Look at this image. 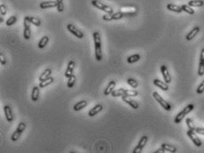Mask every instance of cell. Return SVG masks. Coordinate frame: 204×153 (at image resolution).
Wrapping results in <instances>:
<instances>
[{
  "mask_svg": "<svg viewBox=\"0 0 204 153\" xmlns=\"http://www.w3.org/2000/svg\"><path fill=\"white\" fill-rule=\"evenodd\" d=\"M195 133H199V134H201V135H204V128H202V127H196L195 128Z\"/></svg>",
  "mask_w": 204,
  "mask_h": 153,
  "instance_id": "b9f144b4",
  "label": "cell"
},
{
  "mask_svg": "<svg viewBox=\"0 0 204 153\" xmlns=\"http://www.w3.org/2000/svg\"><path fill=\"white\" fill-rule=\"evenodd\" d=\"M0 13H1V15L2 16H5L7 13V7L6 5L2 4L1 6H0Z\"/></svg>",
  "mask_w": 204,
  "mask_h": 153,
  "instance_id": "ab89813d",
  "label": "cell"
},
{
  "mask_svg": "<svg viewBox=\"0 0 204 153\" xmlns=\"http://www.w3.org/2000/svg\"><path fill=\"white\" fill-rule=\"evenodd\" d=\"M200 27H195V28H193L187 35H186V37H185V39L187 40V41H190V40H192L193 38H195L196 37V35L200 32Z\"/></svg>",
  "mask_w": 204,
  "mask_h": 153,
  "instance_id": "7402d4cb",
  "label": "cell"
},
{
  "mask_svg": "<svg viewBox=\"0 0 204 153\" xmlns=\"http://www.w3.org/2000/svg\"><path fill=\"white\" fill-rule=\"evenodd\" d=\"M127 84L129 85V86H131V87H132V88H137L138 86H139V83H138V81L136 80V79H134V78H127Z\"/></svg>",
  "mask_w": 204,
  "mask_h": 153,
  "instance_id": "836d02e7",
  "label": "cell"
},
{
  "mask_svg": "<svg viewBox=\"0 0 204 153\" xmlns=\"http://www.w3.org/2000/svg\"><path fill=\"white\" fill-rule=\"evenodd\" d=\"M24 20L28 21L30 24H33L37 27H39L41 25V20L37 18V17H33V16H25Z\"/></svg>",
  "mask_w": 204,
  "mask_h": 153,
  "instance_id": "44dd1931",
  "label": "cell"
},
{
  "mask_svg": "<svg viewBox=\"0 0 204 153\" xmlns=\"http://www.w3.org/2000/svg\"><path fill=\"white\" fill-rule=\"evenodd\" d=\"M91 5L94 7H96V8L101 10V11H103V12H105L107 14H113L114 13L113 8H111L110 7L105 5V4H103L102 2L98 1V0H91Z\"/></svg>",
  "mask_w": 204,
  "mask_h": 153,
  "instance_id": "3957f363",
  "label": "cell"
},
{
  "mask_svg": "<svg viewBox=\"0 0 204 153\" xmlns=\"http://www.w3.org/2000/svg\"><path fill=\"white\" fill-rule=\"evenodd\" d=\"M25 128H26V124H25L24 122H20L19 125H18V126H17V128H16V130L14 131V133H13V135H12V137H11L12 141H18L19 138L21 137L22 133L24 132Z\"/></svg>",
  "mask_w": 204,
  "mask_h": 153,
  "instance_id": "5b68a950",
  "label": "cell"
},
{
  "mask_svg": "<svg viewBox=\"0 0 204 153\" xmlns=\"http://www.w3.org/2000/svg\"><path fill=\"white\" fill-rule=\"evenodd\" d=\"M102 109H103V106L101 104H97L96 106H94L93 108H91L89 112H88V116L89 117H93L95 115H97L98 113H99Z\"/></svg>",
  "mask_w": 204,
  "mask_h": 153,
  "instance_id": "2e32d148",
  "label": "cell"
},
{
  "mask_svg": "<svg viewBox=\"0 0 204 153\" xmlns=\"http://www.w3.org/2000/svg\"><path fill=\"white\" fill-rule=\"evenodd\" d=\"M116 86V82L115 80H111V81L108 83V85L107 88L105 89V91H104V94H105V95H109V94H112V92L115 90Z\"/></svg>",
  "mask_w": 204,
  "mask_h": 153,
  "instance_id": "ffe728a7",
  "label": "cell"
},
{
  "mask_svg": "<svg viewBox=\"0 0 204 153\" xmlns=\"http://www.w3.org/2000/svg\"><path fill=\"white\" fill-rule=\"evenodd\" d=\"M186 134L187 136L191 139V141L193 142V144L197 147H200L202 145V142L200 141V139L196 135V133L194 131H191V130H188L186 132Z\"/></svg>",
  "mask_w": 204,
  "mask_h": 153,
  "instance_id": "ba28073f",
  "label": "cell"
},
{
  "mask_svg": "<svg viewBox=\"0 0 204 153\" xmlns=\"http://www.w3.org/2000/svg\"><path fill=\"white\" fill-rule=\"evenodd\" d=\"M23 27H24V30H23V38L26 39V40H29L30 38H31V28H30V23L24 20V23H23Z\"/></svg>",
  "mask_w": 204,
  "mask_h": 153,
  "instance_id": "30bf717a",
  "label": "cell"
},
{
  "mask_svg": "<svg viewBox=\"0 0 204 153\" xmlns=\"http://www.w3.org/2000/svg\"><path fill=\"white\" fill-rule=\"evenodd\" d=\"M53 81H54V78L51 76V77H49L48 78H46V79H45V80H43V81H40V83H39L38 86H39V87H41V88H45V87L50 86Z\"/></svg>",
  "mask_w": 204,
  "mask_h": 153,
  "instance_id": "d4e9b609",
  "label": "cell"
},
{
  "mask_svg": "<svg viewBox=\"0 0 204 153\" xmlns=\"http://www.w3.org/2000/svg\"><path fill=\"white\" fill-rule=\"evenodd\" d=\"M113 97H123L125 95V89L124 88H120L117 90H114L111 94Z\"/></svg>",
  "mask_w": 204,
  "mask_h": 153,
  "instance_id": "4316f807",
  "label": "cell"
},
{
  "mask_svg": "<svg viewBox=\"0 0 204 153\" xmlns=\"http://www.w3.org/2000/svg\"><path fill=\"white\" fill-rule=\"evenodd\" d=\"M75 63L74 61H70L68 64V67H67V70L65 71V77L66 78H69L70 76L73 75V72H74V69H75Z\"/></svg>",
  "mask_w": 204,
  "mask_h": 153,
  "instance_id": "9a60e30c",
  "label": "cell"
},
{
  "mask_svg": "<svg viewBox=\"0 0 204 153\" xmlns=\"http://www.w3.org/2000/svg\"><path fill=\"white\" fill-rule=\"evenodd\" d=\"M4 112H5L6 120L9 123L13 122L14 121V114H13V110H12V109H11V107L9 105H6L4 107Z\"/></svg>",
  "mask_w": 204,
  "mask_h": 153,
  "instance_id": "5bb4252c",
  "label": "cell"
},
{
  "mask_svg": "<svg viewBox=\"0 0 204 153\" xmlns=\"http://www.w3.org/2000/svg\"><path fill=\"white\" fill-rule=\"evenodd\" d=\"M87 104H88V102H87L85 100H83V101H81V102H79L75 103V104L74 105L73 109H74V110H75V111H79V110H81V109H84V108L87 106Z\"/></svg>",
  "mask_w": 204,
  "mask_h": 153,
  "instance_id": "cb8c5ba5",
  "label": "cell"
},
{
  "mask_svg": "<svg viewBox=\"0 0 204 153\" xmlns=\"http://www.w3.org/2000/svg\"><path fill=\"white\" fill-rule=\"evenodd\" d=\"M124 17H125L124 16V14L121 11V12H117V13H113V14H108V15H103V20L104 21H108V22H109V21H114V20H120V19H122V18H124Z\"/></svg>",
  "mask_w": 204,
  "mask_h": 153,
  "instance_id": "8992f818",
  "label": "cell"
},
{
  "mask_svg": "<svg viewBox=\"0 0 204 153\" xmlns=\"http://www.w3.org/2000/svg\"><path fill=\"white\" fill-rule=\"evenodd\" d=\"M48 42H49V38H48L47 36L43 37V38L39 40V42H38V47H39L40 49L45 48V47L46 46V45L48 44Z\"/></svg>",
  "mask_w": 204,
  "mask_h": 153,
  "instance_id": "83f0119b",
  "label": "cell"
},
{
  "mask_svg": "<svg viewBox=\"0 0 204 153\" xmlns=\"http://www.w3.org/2000/svg\"><path fill=\"white\" fill-rule=\"evenodd\" d=\"M153 97L155 99V101H156L166 111H170V110L171 109V105H170L168 102H166L157 92H154V93H153Z\"/></svg>",
  "mask_w": 204,
  "mask_h": 153,
  "instance_id": "277c9868",
  "label": "cell"
},
{
  "mask_svg": "<svg viewBox=\"0 0 204 153\" xmlns=\"http://www.w3.org/2000/svg\"><path fill=\"white\" fill-rule=\"evenodd\" d=\"M39 7H40L41 9L57 7V2L56 1H45V2H41Z\"/></svg>",
  "mask_w": 204,
  "mask_h": 153,
  "instance_id": "e0dca14e",
  "label": "cell"
},
{
  "mask_svg": "<svg viewBox=\"0 0 204 153\" xmlns=\"http://www.w3.org/2000/svg\"><path fill=\"white\" fill-rule=\"evenodd\" d=\"M198 75L203 76L204 75V48L201 49L200 54V62H199V69H198Z\"/></svg>",
  "mask_w": 204,
  "mask_h": 153,
  "instance_id": "7c38bea8",
  "label": "cell"
},
{
  "mask_svg": "<svg viewBox=\"0 0 204 153\" xmlns=\"http://www.w3.org/2000/svg\"><path fill=\"white\" fill-rule=\"evenodd\" d=\"M67 29H68V30L71 33V34H73L74 36H75L76 38H83V37H84V35H83V33L81 31V30H79L78 29H76L73 24H71V23H68V25H67Z\"/></svg>",
  "mask_w": 204,
  "mask_h": 153,
  "instance_id": "9c48e42d",
  "label": "cell"
},
{
  "mask_svg": "<svg viewBox=\"0 0 204 153\" xmlns=\"http://www.w3.org/2000/svg\"><path fill=\"white\" fill-rule=\"evenodd\" d=\"M181 7H182V10H183L184 12L187 13L188 15H194V10H193V7H190L188 4H187V5H182Z\"/></svg>",
  "mask_w": 204,
  "mask_h": 153,
  "instance_id": "1f68e13d",
  "label": "cell"
},
{
  "mask_svg": "<svg viewBox=\"0 0 204 153\" xmlns=\"http://www.w3.org/2000/svg\"><path fill=\"white\" fill-rule=\"evenodd\" d=\"M0 22H4V18H3V16L0 17Z\"/></svg>",
  "mask_w": 204,
  "mask_h": 153,
  "instance_id": "ee69618b",
  "label": "cell"
},
{
  "mask_svg": "<svg viewBox=\"0 0 204 153\" xmlns=\"http://www.w3.org/2000/svg\"><path fill=\"white\" fill-rule=\"evenodd\" d=\"M165 151H166V150H165V149L162 147L161 149H159L155 150V151H154V153H164Z\"/></svg>",
  "mask_w": 204,
  "mask_h": 153,
  "instance_id": "7bdbcfd3",
  "label": "cell"
},
{
  "mask_svg": "<svg viewBox=\"0 0 204 153\" xmlns=\"http://www.w3.org/2000/svg\"><path fill=\"white\" fill-rule=\"evenodd\" d=\"M162 147L166 150V151H169V152H172V153H175L177 152V148L173 145H170V144H168V143H162Z\"/></svg>",
  "mask_w": 204,
  "mask_h": 153,
  "instance_id": "f546056e",
  "label": "cell"
},
{
  "mask_svg": "<svg viewBox=\"0 0 204 153\" xmlns=\"http://www.w3.org/2000/svg\"><path fill=\"white\" fill-rule=\"evenodd\" d=\"M185 123H186V125L188 127V130H191V131H194L195 132V125L193 122V120L191 118H186L185 120Z\"/></svg>",
  "mask_w": 204,
  "mask_h": 153,
  "instance_id": "d590c367",
  "label": "cell"
},
{
  "mask_svg": "<svg viewBox=\"0 0 204 153\" xmlns=\"http://www.w3.org/2000/svg\"><path fill=\"white\" fill-rule=\"evenodd\" d=\"M39 86H33L32 88V92H31V100L33 102H37L38 99H39V94H40V91H39Z\"/></svg>",
  "mask_w": 204,
  "mask_h": 153,
  "instance_id": "d6986e66",
  "label": "cell"
},
{
  "mask_svg": "<svg viewBox=\"0 0 204 153\" xmlns=\"http://www.w3.org/2000/svg\"><path fill=\"white\" fill-rule=\"evenodd\" d=\"M203 92H204V80L201 81V83L199 85V86L197 87V90H196V93L198 94H201Z\"/></svg>",
  "mask_w": 204,
  "mask_h": 153,
  "instance_id": "f35d334b",
  "label": "cell"
},
{
  "mask_svg": "<svg viewBox=\"0 0 204 153\" xmlns=\"http://www.w3.org/2000/svg\"><path fill=\"white\" fill-rule=\"evenodd\" d=\"M16 22H17V16L16 15H12L11 17H9L6 20V26H12L14 23H16Z\"/></svg>",
  "mask_w": 204,
  "mask_h": 153,
  "instance_id": "e575fe53",
  "label": "cell"
},
{
  "mask_svg": "<svg viewBox=\"0 0 204 153\" xmlns=\"http://www.w3.org/2000/svg\"><path fill=\"white\" fill-rule=\"evenodd\" d=\"M122 100H123L125 103L129 104V105H130L132 109H139V103H138L136 101L132 100L130 96H126V95H124V96H123V97H122Z\"/></svg>",
  "mask_w": 204,
  "mask_h": 153,
  "instance_id": "4fadbf2b",
  "label": "cell"
},
{
  "mask_svg": "<svg viewBox=\"0 0 204 153\" xmlns=\"http://www.w3.org/2000/svg\"><path fill=\"white\" fill-rule=\"evenodd\" d=\"M147 141H148V137H147V135L142 136V137L140 138V140H139L138 145L135 147V149H133L132 152H133V153H140V152H142V150H143L145 145L147 144Z\"/></svg>",
  "mask_w": 204,
  "mask_h": 153,
  "instance_id": "52a82bcc",
  "label": "cell"
},
{
  "mask_svg": "<svg viewBox=\"0 0 204 153\" xmlns=\"http://www.w3.org/2000/svg\"><path fill=\"white\" fill-rule=\"evenodd\" d=\"M188 5L192 7H200L204 5V1L202 0H190Z\"/></svg>",
  "mask_w": 204,
  "mask_h": 153,
  "instance_id": "484cf974",
  "label": "cell"
},
{
  "mask_svg": "<svg viewBox=\"0 0 204 153\" xmlns=\"http://www.w3.org/2000/svg\"><path fill=\"white\" fill-rule=\"evenodd\" d=\"M154 85L157 87H159L160 89L163 90V91H168L169 90V86H168V84L165 83V82H162L161 81L160 79H154Z\"/></svg>",
  "mask_w": 204,
  "mask_h": 153,
  "instance_id": "ac0fdd59",
  "label": "cell"
},
{
  "mask_svg": "<svg viewBox=\"0 0 204 153\" xmlns=\"http://www.w3.org/2000/svg\"><path fill=\"white\" fill-rule=\"evenodd\" d=\"M194 109V105L193 104H188L185 109H183V110L182 111H180L177 116H176V117H175V119H174V122L176 123V124H179V123H181V121L184 119V117L188 114V113H190L191 111H193V109Z\"/></svg>",
  "mask_w": 204,
  "mask_h": 153,
  "instance_id": "7a4b0ae2",
  "label": "cell"
},
{
  "mask_svg": "<svg viewBox=\"0 0 204 153\" xmlns=\"http://www.w3.org/2000/svg\"><path fill=\"white\" fill-rule=\"evenodd\" d=\"M167 9L169 11H171V12H174V13H177V14H180L181 12H183L181 7H178V6L174 5V4H168L167 5Z\"/></svg>",
  "mask_w": 204,
  "mask_h": 153,
  "instance_id": "603a6c76",
  "label": "cell"
},
{
  "mask_svg": "<svg viewBox=\"0 0 204 153\" xmlns=\"http://www.w3.org/2000/svg\"><path fill=\"white\" fill-rule=\"evenodd\" d=\"M93 41H94V48H95V58L98 62L102 60V44L100 34L98 31L93 32L92 34Z\"/></svg>",
  "mask_w": 204,
  "mask_h": 153,
  "instance_id": "6da1fadb",
  "label": "cell"
},
{
  "mask_svg": "<svg viewBox=\"0 0 204 153\" xmlns=\"http://www.w3.org/2000/svg\"><path fill=\"white\" fill-rule=\"evenodd\" d=\"M139 93L136 90H129V89H125V95L126 96H130V97H135L138 96Z\"/></svg>",
  "mask_w": 204,
  "mask_h": 153,
  "instance_id": "8d00e7d4",
  "label": "cell"
},
{
  "mask_svg": "<svg viewBox=\"0 0 204 153\" xmlns=\"http://www.w3.org/2000/svg\"><path fill=\"white\" fill-rule=\"evenodd\" d=\"M57 2V10L60 13H62L64 11V3L63 0H56Z\"/></svg>",
  "mask_w": 204,
  "mask_h": 153,
  "instance_id": "74e56055",
  "label": "cell"
},
{
  "mask_svg": "<svg viewBox=\"0 0 204 153\" xmlns=\"http://www.w3.org/2000/svg\"><path fill=\"white\" fill-rule=\"evenodd\" d=\"M0 62H1V65H3V66H5L6 64V58L3 53L0 54Z\"/></svg>",
  "mask_w": 204,
  "mask_h": 153,
  "instance_id": "60d3db41",
  "label": "cell"
},
{
  "mask_svg": "<svg viewBox=\"0 0 204 153\" xmlns=\"http://www.w3.org/2000/svg\"><path fill=\"white\" fill-rule=\"evenodd\" d=\"M52 75V70L51 69H46L39 77V81H43L46 78H48L49 77H51Z\"/></svg>",
  "mask_w": 204,
  "mask_h": 153,
  "instance_id": "f1b7e54d",
  "label": "cell"
},
{
  "mask_svg": "<svg viewBox=\"0 0 204 153\" xmlns=\"http://www.w3.org/2000/svg\"><path fill=\"white\" fill-rule=\"evenodd\" d=\"M75 80H76V78H75V76L74 74H73L72 76H70V77L68 78V84H67L68 87V88H72V87L75 86Z\"/></svg>",
  "mask_w": 204,
  "mask_h": 153,
  "instance_id": "d6a6232c",
  "label": "cell"
},
{
  "mask_svg": "<svg viewBox=\"0 0 204 153\" xmlns=\"http://www.w3.org/2000/svg\"><path fill=\"white\" fill-rule=\"evenodd\" d=\"M161 72H162V74L164 82L167 83V84H170V83L171 82V76L170 75L169 70H168V68H167L166 65H162V66H161Z\"/></svg>",
  "mask_w": 204,
  "mask_h": 153,
  "instance_id": "8fae6325",
  "label": "cell"
},
{
  "mask_svg": "<svg viewBox=\"0 0 204 153\" xmlns=\"http://www.w3.org/2000/svg\"><path fill=\"white\" fill-rule=\"evenodd\" d=\"M140 60V55L136 54H133V55H131L127 58V62L128 63H134V62H137Z\"/></svg>",
  "mask_w": 204,
  "mask_h": 153,
  "instance_id": "4dcf8cb0",
  "label": "cell"
}]
</instances>
